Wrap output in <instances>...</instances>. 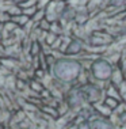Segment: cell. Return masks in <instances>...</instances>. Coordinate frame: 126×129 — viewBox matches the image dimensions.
Here are the masks:
<instances>
[{
  "label": "cell",
  "mask_w": 126,
  "mask_h": 129,
  "mask_svg": "<svg viewBox=\"0 0 126 129\" xmlns=\"http://www.w3.org/2000/svg\"><path fill=\"white\" fill-rule=\"evenodd\" d=\"M56 74L61 79L69 80L79 74V65L72 61H61L56 65Z\"/></svg>",
  "instance_id": "obj_1"
},
{
  "label": "cell",
  "mask_w": 126,
  "mask_h": 129,
  "mask_svg": "<svg viewBox=\"0 0 126 129\" xmlns=\"http://www.w3.org/2000/svg\"><path fill=\"white\" fill-rule=\"evenodd\" d=\"M110 72H111V69H110V67H108L107 62L100 61V62H96L95 64V75L98 76V78L104 79V78H107V76L110 75Z\"/></svg>",
  "instance_id": "obj_2"
},
{
  "label": "cell",
  "mask_w": 126,
  "mask_h": 129,
  "mask_svg": "<svg viewBox=\"0 0 126 129\" xmlns=\"http://www.w3.org/2000/svg\"><path fill=\"white\" fill-rule=\"evenodd\" d=\"M94 129H111L110 125L103 122V121H98V122H95V125H94Z\"/></svg>",
  "instance_id": "obj_3"
}]
</instances>
